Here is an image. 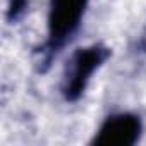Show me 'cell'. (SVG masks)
Here are the masks:
<instances>
[{
	"label": "cell",
	"mask_w": 146,
	"mask_h": 146,
	"mask_svg": "<svg viewBox=\"0 0 146 146\" xmlns=\"http://www.w3.org/2000/svg\"><path fill=\"white\" fill-rule=\"evenodd\" d=\"M26 4H28V0H11V4H9V17L16 19L24 11Z\"/></svg>",
	"instance_id": "obj_4"
},
{
	"label": "cell",
	"mask_w": 146,
	"mask_h": 146,
	"mask_svg": "<svg viewBox=\"0 0 146 146\" xmlns=\"http://www.w3.org/2000/svg\"><path fill=\"white\" fill-rule=\"evenodd\" d=\"M86 7L88 0H50L46 41L50 52H57L78 31Z\"/></svg>",
	"instance_id": "obj_1"
},
{
	"label": "cell",
	"mask_w": 146,
	"mask_h": 146,
	"mask_svg": "<svg viewBox=\"0 0 146 146\" xmlns=\"http://www.w3.org/2000/svg\"><path fill=\"white\" fill-rule=\"evenodd\" d=\"M108 57V50L103 46H88L81 48L72 55L64 76V96L70 102L78 100L83 91L86 90V84L90 83L93 72L105 62Z\"/></svg>",
	"instance_id": "obj_2"
},
{
	"label": "cell",
	"mask_w": 146,
	"mask_h": 146,
	"mask_svg": "<svg viewBox=\"0 0 146 146\" xmlns=\"http://www.w3.org/2000/svg\"><path fill=\"white\" fill-rule=\"evenodd\" d=\"M141 134V120L132 113L108 117L93 139L96 146H132Z\"/></svg>",
	"instance_id": "obj_3"
}]
</instances>
